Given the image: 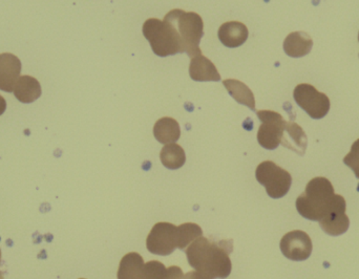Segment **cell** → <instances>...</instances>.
<instances>
[{
    "instance_id": "6da1fadb",
    "label": "cell",
    "mask_w": 359,
    "mask_h": 279,
    "mask_svg": "<svg viewBox=\"0 0 359 279\" xmlns=\"http://www.w3.org/2000/svg\"><path fill=\"white\" fill-rule=\"evenodd\" d=\"M232 240L215 242L207 238H198L186 250L190 267L202 279H225L231 273Z\"/></svg>"
},
{
    "instance_id": "7a4b0ae2",
    "label": "cell",
    "mask_w": 359,
    "mask_h": 279,
    "mask_svg": "<svg viewBox=\"0 0 359 279\" xmlns=\"http://www.w3.org/2000/svg\"><path fill=\"white\" fill-rule=\"evenodd\" d=\"M295 205L302 217L313 222L322 221L335 210L346 211L345 198L335 194L331 182L323 177H314L307 184Z\"/></svg>"
},
{
    "instance_id": "3957f363",
    "label": "cell",
    "mask_w": 359,
    "mask_h": 279,
    "mask_svg": "<svg viewBox=\"0 0 359 279\" xmlns=\"http://www.w3.org/2000/svg\"><path fill=\"white\" fill-rule=\"evenodd\" d=\"M143 35L157 56H172L184 52L183 42L176 27L170 21L147 19L143 25Z\"/></svg>"
},
{
    "instance_id": "277c9868",
    "label": "cell",
    "mask_w": 359,
    "mask_h": 279,
    "mask_svg": "<svg viewBox=\"0 0 359 279\" xmlns=\"http://www.w3.org/2000/svg\"><path fill=\"white\" fill-rule=\"evenodd\" d=\"M164 19L176 27L183 42L184 52L190 58L202 55L200 41L204 35V22L200 15L177 8L168 13Z\"/></svg>"
},
{
    "instance_id": "5b68a950",
    "label": "cell",
    "mask_w": 359,
    "mask_h": 279,
    "mask_svg": "<svg viewBox=\"0 0 359 279\" xmlns=\"http://www.w3.org/2000/svg\"><path fill=\"white\" fill-rule=\"evenodd\" d=\"M255 177L266 188L268 196L272 198H280L286 196L292 184L290 173L271 161H265L257 166Z\"/></svg>"
},
{
    "instance_id": "8992f818",
    "label": "cell",
    "mask_w": 359,
    "mask_h": 279,
    "mask_svg": "<svg viewBox=\"0 0 359 279\" xmlns=\"http://www.w3.org/2000/svg\"><path fill=\"white\" fill-rule=\"evenodd\" d=\"M295 102L312 119H323L330 111V100L327 95L318 92L311 84H299L293 92Z\"/></svg>"
},
{
    "instance_id": "52a82bcc",
    "label": "cell",
    "mask_w": 359,
    "mask_h": 279,
    "mask_svg": "<svg viewBox=\"0 0 359 279\" xmlns=\"http://www.w3.org/2000/svg\"><path fill=\"white\" fill-rule=\"evenodd\" d=\"M257 115L262 122L257 132V141L259 145L265 149H276L282 141L287 122L282 115L276 111H259Z\"/></svg>"
},
{
    "instance_id": "ba28073f",
    "label": "cell",
    "mask_w": 359,
    "mask_h": 279,
    "mask_svg": "<svg viewBox=\"0 0 359 279\" xmlns=\"http://www.w3.org/2000/svg\"><path fill=\"white\" fill-rule=\"evenodd\" d=\"M178 227L170 223H158L149 232L147 240V250L156 255L168 257L178 248Z\"/></svg>"
},
{
    "instance_id": "9c48e42d",
    "label": "cell",
    "mask_w": 359,
    "mask_h": 279,
    "mask_svg": "<svg viewBox=\"0 0 359 279\" xmlns=\"http://www.w3.org/2000/svg\"><path fill=\"white\" fill-rule=\"evenodd\" d=\"M280 251L285 257L294 261L309 259L312 253V240L306 232L294 230L289 232L280 240Z\"/></svg>"
},
{
    "instance_id": "30bf717a",
    "label": "cell",
    "mask_w": 359,
    "mask_h": 279,
    "mask_svg": "<svg viewBox=\"0 0 359 279\" xmlns=\"http://www.w3.org/2000/svg\"><path fill=\"white\" fill-rule=\"evenodd\" d=\"M20 72L21 62L18 57L10 53L0 54V90L14 92Z\"/></svg>"
},
{
    "instance_id": "8fae6325",
    "label": "cell",
    "mask_w": 359,
    "mask_h": 279,
    "mask_svg": "<svg viewBox=\"0 0 359 279\" xmlns=\"http://www.w3.org/2000/svg\"><path fill=\"white\" fill-rule=\"evenodd\" d=\"M249 32L244 23L238 21H229V22L223 23L219 27V41L227 46V48H234L243 46L248 39Z\"/></svg>"
},
{
    "instance_id": "7c38bea8",
    "label": "cell",
    "mask_w": 359,
    "mask_h": 279,
    "mask_svg": "<svg viewBox=\"0 0 359 279\" xmlns=\"http://www.w3.org/2000/svg\"><path fill=\"white\" fill-rule=\"evenodd\" d=\"M189 75L194 81L217 82L221 80L219 72L215 65L203 55L194 57L190 61Z\"/></svg>"
},
{
    "instance_id": "4fadbf2b",
    "label": "cell",
    "mask_w": 359,
    "mask_h": 279,
    "mask_svg": "<svg viewBox=\"0 0 359 279\" xmlns=\"http://www.w3.org/2000/svg\"><path fill=\"white\" fill-rule=\"evenodd\" d=\"M313 40L304 32H293L284 41V50L291 58H302L311 52Z\"/></svg>"
},
{
    "instance_id": "5bb4252c",
    "label": "cell",
    "mask_w": 359,
    "mask_h": 279,
    "mask_svg": "<svg viewBox=\"0 0 359 279\" xmlns=\"http://www.w3.org/2000/svg\"><path fill=\"white\" fill-rule=\"evenodd\" d=\"M280 144L284 147L297 152L299 156H304L307 148V136L301 126L293 122H287Z\"/></svg>"
},
{
    "instance_id": "9a60e30c",
    "label": "cell",
    "mask_w": 359,
    "mask_h": 279,
    "mask_svg": "<svg viewBox=\"0 0 359 279\" xmlns=\"http://www.w3.org/2000/svg\"><path fill=\"white\" fill-rule=\"evenodd\" d=\"M17 100L22 103H32L41 96V86L31 76H21L14 88Z\"/></svg>"
},
{
    "instance_id": "2e32d148",
    "label": "cell",
    "mask_w": 359,
    "mask_h": 279,
    "mask_svg": "<svg viewBox=\"0 0 359 279\" xmlns=\"http://www.w3.org/2000/svg\"><path fill=\"white\" fill-rule=\"evenodd\" d=\"M154 136L161 144H172L178 141L181 137V130L176 120L164 117L158 120L154 126Z\"/></svg>"
},
{
    "instance_id": "e0dca14e",
    "label": "cell",
    "mask_w": 359,
    "mask_h": 279,
    "mask_svg": "<svg viewBox=\"0 0 359 279\" xmlns=\"http://www.w3.org/2000/svg\"><path fill=\"white\" fill-rule=\"evenodd\" d=\"M320 227L331 236H339L349 229L350 219L345 210H335L320 221Z\"/></svg>"
},
{
    "instance_id": "ac0fdd59",
    "label": "cell",
    "mask_w": 359,
    "mask_h": 279,
    "mask_svg": "<svg viewBox=\"0 0 359 279\" xmlns=\"http://www.w3.org/2000/svg\"><path fill=\"white\" fill-rule=\"evenodd\" d=\"M144 265L139 253H128L120 261L118 279H141Z\"/></svg>"
},
{
    "instance_id": "d6986e66",
    "label": "cell",
    "mask_w": 359,
    "mask_h": 279,
    "mask_svg": "<svg viewBox=\"0 0 359 279\" xmlns=\"http://www.w3.org/2000/svg\"><path fill=\"white\" fill-rule=\"evenodd\" d=\"M223 84L229 93L230 96L236 102L249 107L251 111H255V96H253V93L251 92L250 88L246 84L236 79L224 80Z\"/></svg>"
},
{
    "instance_id": "ffe728a7",
    "label": "cell",
    "mask_w": 359,
    "mask_h": 279,
    "mask_svg": "<svg viewBox=\"0 0 359 279\" xmlns=\"http://www.w3.org/2000/svg\"><path fill=\"white\" fill-rule=\"evenodd\" d=\"M160 158L164 167L170 170H177L185 164L186 154L181 146L172 143L162 148Z\"/></svg>"
},
{
    "instance_id": "44dd1931",
    "label": "cell",
    "mask_w": 359,
    "mask_h": 279,
    "mask_svg": "<svg viewBox=\"0 0 359 279\" xmlns=\"http://www.w3.org/2000/svg\"><path fill=\"white\" fill-rule=\"evenodd\" d=\"M203 236L200 226L194 223L182 224L178 227L177 236H178V249L185 250L194 240Z\"/></svg>"
},
{
    "instance_id": "7402d4cb",
    "label": "cell",
    "mask_w": 359,
    "mask_h": 279,
    "mask_svg": "<svg viewBox=\"0 0 359 279\" xmlns=\"http://www.w3.org/2000/svg\"><path fill=\"white\" fill-rule=\"evenodd\" d=\"M344 163L353 170L356 177L359 179V139L354 142L351 151L345 156Z\"/></svg>"
},
{
    "instance_id": "603a6c76",
    "label": "cell",
    "mask_w": 359,
    "mask_h": 279,
    "mask_svg": "<svg viewBox=\"0 0 359 279\" xmlns=\"http://www.w3.org/2000/svg\"><path fill=\"white\" fill-rule=\"evenodd\" d=\"M6 109V102L4 97L0 96V116L4 115Z\"/></svg>"
},
{
    "instance_id": "cb8c5ba5",
    "label": "cell",
    "mask_w": 359,
    "mask_h": 279,
    "mask_svg": "<svg viewBox=\"0 0 359 279\" xmlns=\"http://www.w3.org/2000/svg\"><path fill=\"white\" fill-rule=\"evenodd\" d=\"M0 263H1V250H0Z\"/></svg>"
},
{
    "instance_id": "d4e9b609",
    "label": "cell",
    "mask_w": 359,
    "mask_h": 279,
    "mask_svg": "<svg viewBox=\"0 0 359 279\" xmlns=\"http://www.w3.org/2000/svg\"><path fill=\"white\" fill-rule=\"evenodd\" d=\"M0 279H4V276H2L1 272H0Z\"/></svg>"
},
{
    "instance_id": "484cf974",
    "label": "cell",
    "mask_w": 359,
    "mask_h": 279,
    "mask_svg": "<svg viewBox=\"0 0 359 279\" xmlns=\"http://www.w3.org/2000/svg\"><path fill=\"white\" fill-rule=\"evenodd\" d=\"M358 41H359V34H358Z\"/></svg>"
},
{
    "instance_id": "4316f807",
    "label": "cell",
    "mask_w": 359,
    "mask_h": 279,
    "mask_svg": "<svg viewBox=\"0 0 359 279\" xmlns=\"http://www.w3.org/2000/svg\"><path fill=\"white\" fill-rule=\"evenodd\" d=\"M80 279H84V278H80Z\"/></svg>"
}]
</instances>
